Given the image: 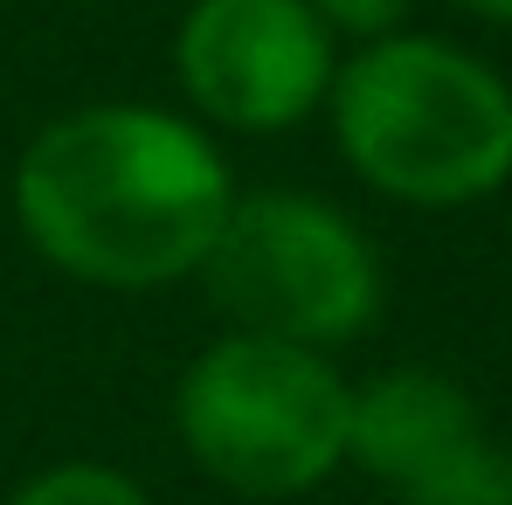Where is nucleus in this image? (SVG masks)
<instances>
[{
  "mask_svg": "<svg viewBox=\"0 0 512 505\" xmlns=\"http://www.w3.org/2000/svg\"><path fill=\"white\" fill-rule=\"evenodd\" d=\"M340 42H374V35H395V28H409V14H416V0H305Z\"/></svg>",
  "mask_w": 512,
  "mask_h": 505,
  "instance_id": "nucleus-9",
  "label": "nucleus"
},
{
  "mask_svg": "<svg viewBox=\"0 0 512 505\" xmlns=\"http://www.w3.org/2000/svg\"><path fill=\"white\" fill-rule=\"evenodd\" d=\"M194 284L229 319V333L291 339L319 353H340L360 333H374L388 305V270L374 236L340 201L305 187L236 194Z\"/></svg>",
  "mask_w": 512,
  "mask_h": 505,
  "instance_id": "nucleus-4",
  "label": "nucleus"
},
{
  "mask_svg": "<svg viewBox=\"0 0 512 505\" xmlns=\"http://www.w3.org/2000/svg\"><path fill=\"white\" fill-rule=\"evenodd\" d=\"M340 35L305 0H187L173 21L180 111L215 139H277L326 111Z\"/></svg>",
  "mask_w": 512,
  "mask_h": 505,
  "instance_id": "nucleus-5",
  "label": "nucleus"
},
{
  "mask_svg": "<svg viewBox=\"0 0 512 505\" xmlns=\"http://www.w3.org/2000/svg\"><path fill=\"white\" fill-rule=\"evenodd\" d=\"M346 402L340 353L222 326L173 381V436L229 499L284 505L346 471Z\"/></svg>",
  "mask_w": 512,
  "mask_h": 505,
  "instance_id": "nucleus-3",
  "label": "nucleus"
},
{
  "mask_svg": "<svg viewBox=\"0 0 512 505\" xmlns=\"http://www.w3.org/2000/svg\"><path fill=\"white\" fill-rule=\"evenodd\" d=\"M395 499L402 505H512V450L478 429L471 443H457L443 464H429Z\"/></svg>",
  "mask_w": 512,
  "mask_h": 505,
  "instance_id": "nucleus-7",
  "label": "nucleus"
},
{
  "mask_svg": "<svg viewBox=\"0 0 512 505\" xmlns=\"http://www.w3.org/2000/svg\"><path fill=\"white\" fill-rule=\"evenodd\" d=\"M7 505H160L132 471L118 464H97V457H63V464H42L35 478H21Z\"/></svg>",
  "mask_w": 512,
  "mask_h": 505,
  "instance_id": "nucleus-8",
  "label": "nucleus"
},
{
  "mask_svg": "<svg viewBox=\"0 0 512 505\" xmlns=\"http://www.w3.org/2000/svg\"><path fill=\"white\" fill-rule=\"evenodd\" d=\"M236 194L243 187L222 139L153 97H97L56 111L28 132L7 173L21 243L56 277L111 298L194 284Z\"/></svg>",
  "mask_w": 512,
  "mask_h": 505,
  "instance_id": "nucleus-1",
  "label": "nucleus"
},
{
  "mask_svg": "<svg viewBox=\"0 0 512 505\" xmlns=\"http://www.w3.org/2000/svg\"><path fill=\"white\" fill-rule=\"evenodd\" d=\"M478 429L485 422H478V402L464 395V381H450L436 367H381V374L353 381L346 464L367 471L374 485L402 492L429 464H443L457 443H471Z\"/></svg>",
  "mask_w": 512,
  "mask_h": 505,
  "instance_id": "nucleus-6",
  "label": "nucleus"
},
{
  "mask_svg": "<svg viewBox=\"0 0 512 505\" xmlns=\"http://www.w3.org/2000/svg\"><path fill=\"white\" fill-rule=\"evenodd\" d=\"M457 14H471V21H485V28H512V0H450Z\"/></svg>",
  "mask_w": 512,
  "mask_h": 505,
  "instance_id": "nucleus-10",
  "label": "nucleus"
},
{
  "mask_svg": "<svg viewBox=\"0 0 512 505\" xmlns=\"http://www.w3.org/2000/svg\"><path fill=\"white\" fill-rule=\"evenodd\" d=\"M319 118L346 173L402 208H478L512 180V84L450 35L353 42Z\"/></svg>",
  "mask_w": 512,
  "mask_h": 505,
  "instance_id": "nucleus-2",
  "label": "nucleus"
}]
</instances>
